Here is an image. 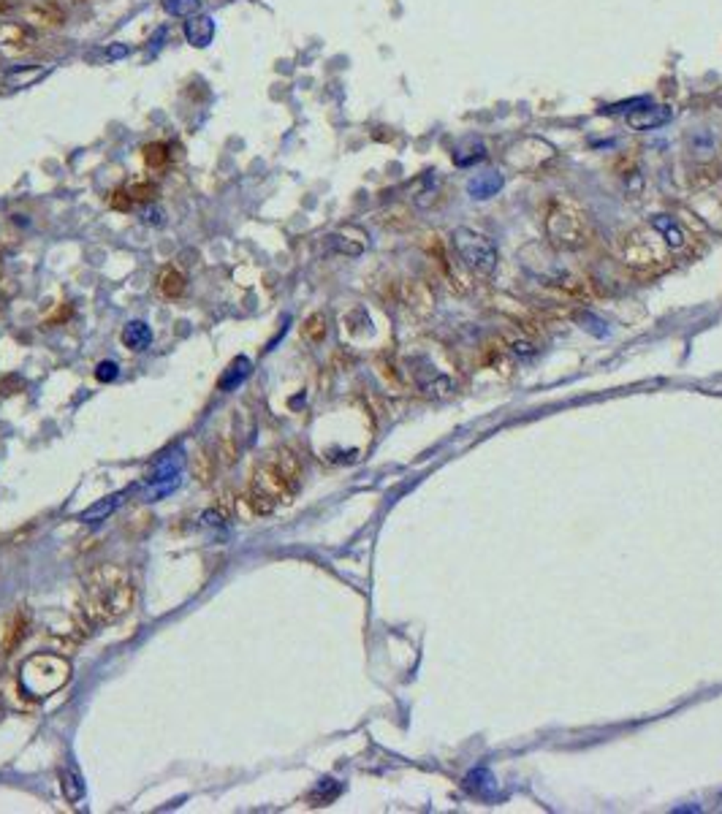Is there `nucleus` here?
I'll use <instances>...</instances> for the list:
<instances>
[{
	"instance_id": "obj_1",
	"label": "nucleus",
	"mask_w": 722,
	"mask_h": 814,
	"mask_svg": "<svg viewBox=\"0 0 722 814\" xmlns=\"http://www.w3.org/2000/svg\"><path fill=\"white\" fill-rule=\"evenodd\" d=\"M302 462L291 448H277L253 470L248 483V505L253 513L267 516L291 502L302 486Z\"/></svg>"
},
{
	"instance_id": "obj_2",
	"label": "nucleus",
	"mask_w": 722,
	"mask_h": 814,
	"mask_svg": "<svg viewBox=\"0 0 722 814\" xmlns=\"http://www.w3.org/2000/svg\"><path fill=\"white\" fill-rule=\"evenodd\" d=\"M134 603V581L117 565H101L87 573L82 587V616L92 627L120 619Z\"/></svg>"
},
{
	"instance_id": "obj_3",
	"label": "nucleus",
	"mask_w": 722,
	"mask_h": 814,
	"mask_svg": "<svg viewBox=\"0 0 722 814\" xmlns=\"http://www.w3.org/2000/svg\"><path fill=\"white\" fill-rule=\"evenodd\" d=\"M68 678V662L55 655H36L30 657L20 671V684L27 695L46 698L55 690H60Z\"/></svg>"
},
{
	"instance_id": "obj_4",
	"label": "nucleus",
	"mask_w": 722,
	"mask_h": 814,
	"mask_svg": "<svg viewBox=\"0 0 722 814\" xmlns=\"http://www.w3.org/2000/svg\"><path fill=\"white\" fill-rule=\"evenodd\" d=\"M453 248L459 258L478 274H492L497 266V248L495 242L473 228H456L453 231Z\"/></svg>"
},
{
	"instance_id": "obj_5",
	"label": "nucleus",
	"mask_w": 722,
	"mask_h": 814,
	"mask_svg": "<svg viewBox=\"0 0 722 814\" xmlns=\"http://www.w3.org/2000/svg\"><path fill=\"white\" fill-rule=\"evenodd\" d=\"M625 122L635 128V131H655V128H663L671 122V109L665 106H644V109H635L625 117Z\"/></svg>"
},
{
	"instance_id": "obj_6",
	"label": "nucleus",
	"mask_w": 722,
	"mask_h": 814,
	"mask_svg": "<svg viewBox=\"0 0 722 814\" xmlns=\"http://www.w3.org/2000/svg\"><path fill=\"white\" fill-rule=\"evenodd\" d=\"M128 497H131V492H128V489H122V492H117V494H112V497L98 499L92 508H87L85 513H79V521H87V524H92V521L109 519V516H112L114 510H117V508H120V505H122V502H125Z\"/></svg>"
},
{
	"instance_id": "obj_7",
	"label": "nucleus",
	"mask_w": 722,
	"mask_h": 814,
	"mask_svg": "<svg viewBox=\"0 0 722 814\" xmlns=\"http://www.w3.org/2000/svg\"><path fill=\"white\" fill-rule=\"evenodd\" d=\"M649 223H652V228H655L657 234L665 239L668 248H674V250L684 248V231H681V226H679V220H674L671 215H652Z\"/></svg>"
},
{
	"instance_id": "obj_8",
	"label": "nucleus",
	"mask_w": 722,
	"mask_h": 814,
	"mask_svg": "<svg viewBox=\"0 0 722 814\" xmlns=\"http://www.w3.org/2000/svg\"><path fill=\"white\" fill-rule=\"evenodd\" d=\"M502 185H505V180H502L497 171H486V174H478V177H473V180L467 182V193L481 201V199H492V196H497V193L502 190Z\"/></svg>"
},
{
	"instance_id": "obj_9",
	"label": "nucleus",
	"mask_w": 722,
	"mask_h": 814,
	"mask_svg": "<svg viewBox=\"0 0 722 814\" xmlns=\"http://www.w3.org/2000/svg\"><path fill=\"white\" fill-rule=\"evenodd\" d=\"M24 633H27V613L24 610H14V616L6 624V635H3V652H14L22 643Z\"/></svg>"
},
{
	"instance_id": "obj_10",
	"label": "nucleus",
	"mask_w": 722,
	"mask_h": 814,
	"mask_svg": "<svg viewBox=\"0 0 722 814\" xmlns=\"http://www.w3.org/2000/svg\"><path fill=\"white\" fill-rule=\"evenodd\" d=\"M158 291L166 299H177V296L185 294V274L174 266H166V269L158 274Z\"/></svg>"
},
{
	"instance_id": "obj_11",
	"label": "nucleus",
	"mask_w": 722,
	"mask_h": 814,
	"mask_svg": "<svg viewBox=\"0 0 722 814\" xmlns=\"http://www.w3.org/2000/svg\"><path fill=\"white\" fill-rule=\"evenodd\" d=\"M185 36H187L190 44L206 46L212 41V36H215V22L209 17H196V20H190V22L185 24Z\"/></svg>"
},
{
	"instance_id": "obj_12",
	"label": "nucleus",
	"mask_w": 722,
	"mask_h": 814,
	"mask_svg": "<svg viewBox=\"0 0 722 814\" xmlns=\"http://www.w3.org/2000/svg\"><path fill=\"white\" fill-rule=\"evenodd\" d=\"M250 369H253V364H250L248 356H236V359L231 362V366L226 369V375L220 378L218 388H220V391H231V388H236V385L242 383V380L250 375Z\"/></svg>"
},
{
	"instance_id": "obj_13",
	"label": "nucleus",
	"mask_w": 722,
	"mask_h": 814,
	"mask_svg": "<svg viewBox=\"0 0 722 814\" xmlns=\"http://www.w3.org/2000/svg\"><path fill=\"white\" fill-rule=\"evenodd\" d=\"M150 339H153V331H150V326L144 320H131L125 326V331H122V342L131 350H144L150 345Z\"/></svg>"
},
{
	"instance_id": "obj_14",
	"label": "nucleus",
	"mask_w": 722,
	"mask_h": 814,
	"mask_svg": "<svg viewBox=\"0 0 722 814\" xmlns=\"http://www.w3.org/2000/svg\"><path fill=\"white\" fill-rule=\"evenodd\" d=\"M60 787H63L66 801H71V804H76V801L85 798V779H82V773L73 769V766H68V769L60 773Z\"/></svg>"
},
{
	"instance_id": "obj_15",
	"label": "nucleus",
	"mask_w": 722,
	"mask_h": 814,
	"mask_svg": "<svg viewBox=\"0 0 722 814\" xmlns=\"http://www.w3.org/2000/svg\"><path fill=\"white\" fill-rule=\"evenodd\" d=\"M351 234H353V228L332 234L329 236V248L337 250V252H345V255H361L364 252V234H359L356 239H351Z\"/></svg>"
},
{
	"instance_id": "obj_16",
	"label": "nucleus",
	"mask_w": 722,
	"mask_h": 814,
	"mask_svg": "<svg viewBox=\"0 0 722 814\" xmlns=\"http://www.w3.org/2000/svg\"><path fill=\"white\" fill-rule=\"evenodd\" d=\"M182 453L177 451L174 456H166V459H160L158 464L153 467V475L147 478L150 483H155V480H166V478H177L180 475V467H182Z\"/></svg>"
},
{
	"instance_id": "obj_17",
	"label": "nucleus",
	"mask_w": 722,
	"mask_h": 814,
	"mask_svg": "<svg viewBox=\"0 0 722 814\" xmlns=\"http://www.w3.org/2000/svg\"><path fill=\"white\" fill-rule=\"evenodd\" d=\"M218 467H220V459H218V453H215V456H212L209 451L199 453V456H196V464H193L199 483H209V480L215 478V473H218Z\"/></svg>"
},
{
	"instance_id": "obj_18",
	"label": "nucleus",
	"mask_w": 722,
	"mask_h": 814,
	"mask_svg": "<svg viewBox=\"0 0 722 814\" xmlns=\"http://www.w3.org/2000/svg\"><path fill=\"white\" fill-rule=\"evenodd\" d=\"M144 163H147L150 169H163V166L169 163V144H163V141H153V144H147V147H144Z\"/></svg>"
},
{
	"instance_id": "obj_19",
	"label": "nucleus",
	"mask_w": 722,
	"mask_h": 814,
	"mask_svg": "<svg viewBox=\"0 0 722 814\" xmlns=\"http://www.w3.org/2000/svg\"><path fill=\"white\" fill-rule=\"evenodd\" d=\"M302 334L310 339V342H323L326 339V315L323 313H316L304 320L302 326Z\"/></svg>"
},
{
	"instance_id": "obj_20",
	"label": "nucleus",
	"mask_w": 722,
	"mask_h": 814,
	"mask_svg": "<svg viewBox=\"0 0 722 814\" xmlns=\"http://www.w3.org/2000/svg\"><path fill=\"white\" fill-rule=\"evenodd\" d=\"M163 8L174 17H193L201 8V0H166Z\"/></svg>"
},
{
	"instance_id": "obj_21",
	"label": "nucleus",
	"mask_w": 722,
	"mask_h": 814,
	"mask_svg": "<svg viewBox=\"0 0 722 814\" xmlns=\"http://www.w3.org/2000/svg\"><path fill=\"white\" fill-rule=\"evenodd\" d=\"M30 36H24V30L20 24H6L0 27V44H17V46H27Z\"/></svg>"
},
{
	"instance_id": "obj_22",
	"label": "nucleus",
	"mask_w": 722,
	"mask_h": 814,
	"mask_svg": "<svg viewBox=\"0 0 722 814\" xmlns=\"http://www.w3.org/2000/svg\"><path fill=\"white\" fill-rule=\"evenodd\" d=\"M117 375H120L117 362H101L98 366H95V378H98L101 383H112V380H117Z\"/></svg>"
},
{
	"instance_id": "obj_23",
	"label": "nucleus",
	"mask_w": 722,
	"mask_h": 814,
	"mask_svg": "<svg viewBox=\"0 0 722 814\" xmlns=\"http://www.w3.org/2000/svg\"><path fill=\"white\" fill-rule=\"evenodd\" d=\"M128 190H131L134 201H153V199H155V193H158V187H155V185H150V182H139V185L128 187Z\"/></svg>"
},
{
	"instance_id": "obj_24",
	"label": "nucleus",
	"mask_w": 722,
	"mask_h": 814,
	"mask_svg": "<svg viewBox=\"0 0 722 814\" xmlns=\"http://www.w3.org/2000/svg\"><path fill=\"white\" fill-rule=\"evenodd\" d=\"M112 206H114V209H120V212H128V209L134 206V196H131V190H128V187H120V190H114Z\"/></svg>"
},
{
	"instance_id": "obj_25",
	"label": "nucleus",
	"mask_w": 722,
	"mask_h": 814,
	"mask_svg": "<svg viewBox=\"0 0 722 814\" xmlns=\"http://www.w3.org/2000/svg\"><path fill=\"white\" fill-rule=\"evenodd\" d=\"M38 76H41V68H30V71H24V73H20V71H14V73H11V76H8L6 82H8V85H17V82H20V87H22V85H30V82H36Z\"/></svg>"
},
{
	"instance_id": "obj_26",
	"label": "nucleus",
	"mask_w": 722,
	"mask_h": 814,
	"mask_svg": "<svg viewBox=\"0 0 722 814\" xmlns=\"http://www.w3.org/2000/svg\"><path fill=\"white\" fill-rule=\"evenodd\" d=\"M427 391H432V394H446V397H448V394L453 391V383L448 380V378H437L434 383L427 385Z\"/></svg>"
},
{
	"instance_id": "obj_27",
	"label": "nucleus",
	"mask_w": 722,
	"mask_h": 814,
	"mask_svg": "<svg viewBox=\"0 0 722 814\" xmlns=\"http://www.w3.org/2000/svg\"><path fill=\"white\" fill-rule=\"evenodd\" d=\"M201 519H204V524H206V527H223V524L228 521L226 516L220 513V510H206Z\"/></svg>"
},
{
	"instance_id": "obj_28",
	"label": "nucleus",
	"mask_w": 722,
	"mask_h": 814,
	"mask_svg": "<svg viewBox=\"0 0 722 814\" xmlns=\"http://www.w3.org/2000/svg\"><path fill=\"white\" fill-rule=\"evenodd\" d=\"M218 510L226 516V519H231L234 516V502H231V494H220V499H218Z\"/></svg>"
},
{
	"instance_id": "obj_29",
	"label": "nucleus",
	"mask_w": 722,
	"mask_h": 814,
	"mask_svg": "<svg viewBox=\"0 0 722 814\" xmlns=\"http://www.w3.org/2000/svg\"><path fill=\"white\" fill-rule=\"evenodd\" d=\"M125 52H128L125 46H112V49H109V57H122Z\"/></svg>"
}]
</instances>
